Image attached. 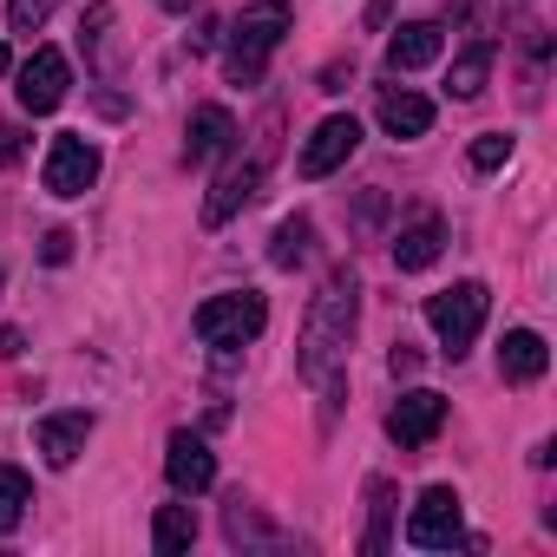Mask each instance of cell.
<instances>
[{"instance_id":"obj_1","label":"cell","mask_w":557,"mask_h":557,"mask_svg":"<svg viewBox=\"0 0 557 557\" xmlns=\"http://www.w3.org/2000/svg\"><path fill=\"white\" fill-rule=\"evenodd\" d=\"M355 322H361V275L342 262L322 275V289L309 302V322H302V381L309 387H342V361H348V342H355Z\"/></svg>"},{"instance_id":"obj_2","label":"cell","mask_w":557,"mask_h":557,"mask_svg":"<svg viewBox=\"0 0 557 557\" xmlns=\"http://www.w3.org/2000/svg\"><path fill=\"white\" fill-rule=\"evenodd\" d=\"M289 27H296V8H289V0H256V8H243V14L230 21L223 73H230L236 86H256L262 66H269V53L289 40Z\"/></svg>"},{"instance_id":"obj_3","label":"cell","mask_w":557,"mask_h":557,"mask_svg":"<svg viewBox=\"0 0 557 557\" xmlns=\"http://www.w3.org/2000/svg\"><path fill=\"white\" fill-rule=\"evenodd\" d=\"M485 309H492V289L485 283H453V289L426 296V329L440 335V355L446 361H466V348L485 329Z\"/></svg>"},{"instance_id":"obj_4","label":"cell","mask_w":557,"mask_h":557,"mask_svg":"<svg viewBox=\"0 0 557 557\" xmlns=\"http://www.w3.org/2000/svg\"><path fill=\"white\" fill-rule=\"evenodd\" d=\"M262 322H269V302H262L256 289L210 296V302L190 315V329H197V342H203V348H243V342H256V335H262Z\"/></svg>"},{"instance_id":"obj_5","label":"cell","mask_w":557,"mask_h":557,"mask_svg":"<svg viewBox=\"0 0 557 557\" xmlns=\"http://www.w3.org/2000/svg\"><path fill=\"white\" fill-rule=\"evenodd\" d=\"M40 184H47L53 197H86V190L99 184V145H92L86 132H60V138L47 145Z\"/></svg>"},{"instance_id":"obj_6","label":"cell","mask_w":557,"mask_h":557,"mask_svg":"<svg viewBox=\"0 0 557 557\" xmlns=\"http://www.w3.org/2000/svg\"><path fill=\"white\" fill-rule=\"evenodd\" d=\"M459 537H466L459 492H453V485H426L420 505H413V518H407V544H420V550H453Z\"/></svg>"},{"instance_id":"obj_7","label":"cell","mask_w":557,"mask_h":557,"mask_svg":"<svg viewBox=\"0 0 557 557\" xmlns=\"http://www.w3.org/2000/svg\"><path fill=\"white\" fill-rule=\"evenodd\" d=\"M66 86H73V73H66V53H53V47H34V60L21 66V86H14V99H21V112L47 119V112H60V106H66Z\"/></svg>"},{"instance_id":"obj_8","label":"cell","mask_w":557,"mask_h":557,"mask_svg":"<svg viewBox=\"0 0 557 557\" xmlns=\"http://www.w3.org/2000/svg\"><path fill=\"white\" fill-rule=\"evenodd\" d=\"M361 151V125L348 119V112H335V119H322L315 132H309V145H302V158H296V171L315 184V177H335L348 158Z\"/></svg>"},{"instance_id":"obj_9","label":"cell","mask_w":557,"mask_h":557,"mask_svg":"<svg viewBox=\"0 0 557 557\" xmlns=\"http://www.w3.org/2000/svg\"><path fill=\"white\" fill-rule=\"evenodd\" d=\"M440 426H446V394H433V387L400 394V400H394V413H387V433H394L407 453L433 446V440H440Z\"/></svg>"},{"instance_id":"obj_10","label":"cell","mask_w":557,"mask_h":557,"mask_svg":"<svg viewBox=\"0 0 557 557\" xmlns=\"http://www.w3.org/2000/svg\"><path fill=\"white\" fill-rule=\"evenodd\" d=\"M256 190H262V151H256V158H243V164H230V171L210 184V197H203V223H210V230H223L243 203H256Z\"/></svg>"},{"instance_id":"obj_11","label":"cell","mask_w":557,"mask_h":557,"mask_svg":"<svg viewBox=\"0 0 557 557\" xmlns=\"http://www.w3.org/2000/svg\"><path fill=\"white\" fill-rule=\"evenodd\" d=\"M164 479H171L184 498H197V492L216 485V453H210L197 433H171V446H164Z\"/></svg>"},{"instance_id":"obj_12","label":"cell","mask_w":557,"mask_h":557,"mask_svg":"<svg viewBox=\"0 0 557 557\" xmlns=\"http://www.w3.org/2000/svg\"><path fill=\"white\" fill-rule=\"evenodd\" d=\"M230 145H236V119H230L223 106H197L190 125H184V158H190V164H210V158H223Z\"/></svg>"},{"instance_id":"obj_13","label":"cell","mask_w":557,"mask_h":557,"mask_svg":"<svg viewBox=\"0 0 557 557\" xmlns=\"http://www.w3.org/2000/svg\"><path fill=\"white\" fill-rule=\"evenodd\" d=\"M440 249H446V223L426 210V216H413V223L394 236V269H400V275H420V269L440 262Z\"/></svg>"},{"instance_id":"obj_14","label":"cell","mask_w":557,"mask_h":557,"mask_svg":"<svg viewBox=\"0 0 557 557\" xmlns=\"http://www.w3.org/2000/svg\"><path fill=\"white\" fill-rule=\"evenodd\" d=\"M544 368H550V348H544V335H537V329H511V335L498 342V374H505L511 387L544 381Z\"/></svg>"},{"instance_id":"obj_15","label":"cell","mask_w":557,"mask_h":557,"mask_svg":"<svg viewBox=\"0 0 557 557\" xmlns=\"http://www.w3.org/2000/svg\"><path fill=\"white\" fill-rule=\"evenodd\" d=\"M34 440H40L47 466H73L86 453V440H92V413H47Z\"/></svg>"},{"instance_id":"obj_16","label":"cell","mask_w":557,"mask_h":557,"mask_svg":"<svg viewBox=\"0 0 557 557\" xmlns=\"http://www.w3.org/2000/svg\"><path fill=\"white\" fill-rule=\"evenodd\" d=\"M440 47H446V34H440L433 21L394 27V40H387V66H394V73H420V66H433V60H440Z\"/></svg>"},{"instance_id":"obj_17","label":"cell","mask_w":557,"mask_h":557,"mask_svg":"<svg viewBox=\"0 0 557 557\" xmlns=\"http://www.w3.org/2000/svg\"><path fill=\"white\" fill-rule=\"evenodd\" d=\"M381 132L387 138H426L433 132V99H420V92H381Z\"/></svg>"},{"instance_id":"obj_18","label":"cell","mask_w":557,"mask_h":557,"mask_svg":"<svg viewBox=\"0 0 557 557\" xmlns=\"http://www.w3.org/2000/svg\"><path fill=\"white\" fill-rule=\"evenodd\" d=\"M309 249H315V223L309 216H283V223H275V236H269V262L275 269H302Z\"/></svg>"},{"instance_id":"obj_19","label":"cell","mask_w":557,"mask_h":557,"mask_svg":"<svg viewBox=\"0 0 557 557\" xmlns=\"http://www.w3.org/2000/svg\"><path fill=\"white\" fill-rule=\"evenodd\" d=\"M151 544H158V557L190 550V544H197V511H190V505H164V511L151 518Z\"/></svg>"},{"instance_id":"obj_20","label":"cell","mask_w":557,"mask_h":557,"mask_svg":"<svg viewBox=\"0 0 557 557\" xmlns=\"http://www.w3.org/2000/svg\"><path fill=\"white\" fill-rule=\"evenodd\" d=\"M485 73H492V47L479 40V47H466V53L453 60V73H446V92H453V99H479V92H485Z\"/></svg>"},{"instance_id":"obj_21","label":"cell","mask_w":557,"mask_h":557,"mask_svg":"<svg viewBox=\"0 0 557 557\" xmlns=\"http://www.w3.org/2000/svg\"><path fill=\"white\" fill-rule=\"evenodd\" d=\"M27 505H34V479H27L21 466H0V537H8V531H21Z\"/></svg>"},{"instance_id":"obj_22","label":"cell","mask_w":557,"mask_h":557,"mask_svg":"<svg viewBox=\"0 0 557 557\" xmlns=\"http://www.w3.org/2000/svg\"><path fill=\"white\" fill-rule=\"evenodd\" d=\"M387 524H394V485L387 479H368V537H361L368 557L387 550Z\"/></svg>"},{"instance_id":"obj_23","label":"cell","mask_w":557,"mask_h":557,"mask_svg":"<svg viewBox=\"0 0 557 557\" xmlns=\"http://www.w3.org/2000/svg\"><path fill=\"white\" fill-rule=\"evenodd\" d=\"M53 8H60V0H8V27L14 34H40Z\"/></svg>"},{"instance_id":"obj_24","label":"cell","mask_w":557,"mask_h":557,"mask_svg":"<svg viewBox=\"0 0 557 557\" xmlns=\"http://www.w3.org/2000/svg\"><path fill=\"white\" fill-rule=\"evenodd\" d=\"M505 158H511V138H505V132H485V138L472 145V171H498Z\"/></svg>"},{"instance_id":"obj_25","label":"cell","mask_w":557,"mask_h":557,"mask_svg":"<svg viewBox=\"0 0 557 557\" xmlns=\"http://www.w3.org/2000/svg\"><path fill=\"white\" fill-rule=\"evenodd\" d=\"M40 256H47V262L60 269V262L73 256V230H47V243H40Z\"/></svg>"},{"instance_id":"obj_26","label":"cell","mask_w":557,"mask_h":557,"mask_svg":"<svg viewBox=\"0 0 557 557\" xmlns=\"http://www.w3.org/2000/svg\"><path fill=\"white\" fill-rule=\"evenodd\" d=\"M21 158V132L14 125H0V164H14Z\"/></svg>"},{"instance_id":"obj_27","label":"cell","mask_w":557,"mask_h":557,"mask_svg":"<svg viewBox=\"0 0 557 557\" xmlns=\"http://www.w3.org/2000/svg\"><path fill=\"white\" fill-rule=\"evenodd\" d=\"M387 368H394V374H413V368H420V355H413V348H407V342H400V348H394V361H387Z\"/></svg>"},{"instance_id":"obj_28","label":"cell","mask_w":557,"mask_h":557,"mask_svg":"<svg viewBox=\"0 0 557 557\" xmlns=\"http://www.w3.org/2000/svg\"><path fill=\"white\" fill-rule=\"evenodd\" d=\"M21 355V329H0V361H14Z\"/></svg>"},{"instance_id":"obj_29","label":"cell","mask_w":557,"mask_h":557,"mask_svg":"<svg viewBox=\"0 0 557 557\" xmlns=\"http://www.w3.org/2000/svg\"><path fill=\"white\" fill-rule=\"evenodd\" d=\"M0 73H8V40H0Z\"/></svg>"}]
</instances>
